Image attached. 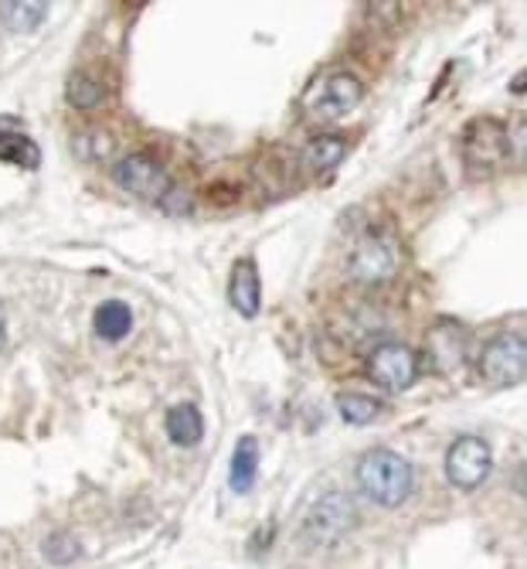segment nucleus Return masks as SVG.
Instances as JSON below:
<instances>
[{
  "label": "nucleus",
  "instance_id": "nucleus-1",
  "mask_svg": "<svg viewBox=\"0 0 527 569\" xmlns=\"http://www.w3.org/2000/svg\"><path fill=\"white\" fill-rule=\"evenodd\" d=\"M357 485L375 505L398 508L412 498L415 471L402 453H395L388 447H375L357 460Z\"/></svg>",
  "mask_w": 527,
  "mask_h": 569
},
{
  "label": "nucleus",
  "instance_id": "nucleus-2",
  "mask_svg": "<svg viewBox=\"0 0 527 569\" xmlns=\"http://www.w3.org/2000/svg\"><path fill=\"white\" fill-rule=\"evenodd\" d=\"M357 526V501L347 491H324L303 519L300 539L310 549H331Z\"/></svg>",
  "mask_w": 527,
  "mask_h": 569
},
{
  "label": "nucleus",
  "instance_id": "nucleus-3",
  "mask_svg": "<svg viewBox=\"0 0 527 569\" xmlns=\"http://www.w3.org/2000/svg\"><path fill=\"white\" fill-rule=\"evenodd\" d=\"M364 99V86L357 76L351 72H331L324 79H316L306 96H303V107L313 120L321 123H334V120H344L357 102Z\"/></svg>",
  "mask_w": 527,
  "mask_h": 569
},
{
  "label": "nucleus",
  "instance_id": "nucleus-4",
  "mask_svg": "<svg viewBox=\"0 0 527 569\" xmlns=\"http://www.w3.org/2000/svg\"><path fill=\"white\" fill-rule=\"evenodd\" d=\"M463 164L473 178H490L504 161H510L507 153V127L497 120H473L463 130Z\"/></svg>",
  "mask_w": 527,
  "mask_h": 569
},
{
  "label": "nucleus",
  "instance_id": "nucleus-5",
  "mask_svg": "<svg viewBox=\"0 0 527 569\" xmlns=\"http://www.w3.org/2000/svg\"><path fill=\"white\" fill-rule=\"evenodd\" d=\"M480 376L490 386H514L527 376V338L517 331L494 335L480 351Z\"/></svg>",
  "mask_w": 527,
  "mask_h": 569
},
{
  "label": "nucleus",
  "instance_id": "nucleus-6",
  "mask_svg": "<svg viewBox=\"0 0 527 569\" xmlns=\"http://www.w3.org/2000/svg\"><path fill=\"white\" fill-rule=\"evenodd\" d=\"M494 468V453L484 437H459L446 450V481L459 491H477Z\"/></svg>",
  "mask_w": 527,
  "mask_h": 569
},
{
  "label": "nucleus",
  "instance_id": "nucleus-7",
  "mask_svg": "<svg viewBox=\"0 0 527 569\" xmlns=\"http://www.w3.org/2000/svg\"><path fill=\"white\" fill-rule=\"evenodd\" d=\"M398 242L388 232H367L351 252V277L361 283H385L398 270Z\"/></svg>",
  "mask_w": 527,
  "mask_h": 569
},
{
  "label": "nucleus",
  "instance_id": "nucleus-8",
  "mask_svg": "<svg viewBox=\"0 0 527 569\" xmlns=\"http://www.w3.org/2000/svg\"><path fill=\"white\" fill-rule=\"evenodd\" d=\"M113 178L120 188L146 198V201H161L168 204L171 194H174V181L171 174L164 171V164H156L153 158H146V153H130V158H123L116 168H113Z\"/></svg>",
  "mask_w": 527,
  "mask_h": 569
},
{
  "label": "nucleus",
  "instance_id": "nucleus-9",
  "mask_svg": "<svg viewBox=\"0 0 527 569\" xmlns=\"http://www.w3.org/2000/svg\"><path fill=\"white\" fill-rule=\"evenodd\" d=\"M367 376H372V382L382 386L385 392H402L418 376V355L398 341L378 345L372 355H367Z\"/></svg>",
  "mask_w": 527,
  "mask_h": 569
},
{
  "label": "nucleus",
  "instance_id": "nucleus-10",
  "mask_svg": "<svg viewBox=\"0 0 527 569\" xmlns=\"http://www.w3.org/2000/svg\"><path fill=\"white\" fill-rule=\"evenodd\" d=\"M229 297H232V307L239 310L242 318H255L259 315V307H262V283H259V270H255L252 260L235 263L232 283H229Z\"/></svg>",
  "mask_w": 527,
  "mask_h": 569
},
{
  "label": "nucleus",
  "instance_id": "nucleus-11",
  "mask_svg": "<svg viewBox=\"0 0 527 569\" xmlns=\"http://www.w3.org/2000/svg\"><path fill=\"white\" fill-rule=\"evenodd\" d=\"M347 158V140L337 137V133H324V137H313L303 153H300V161L310 168V171H334L341 161Z\"/></svg>",
  "mask_w": 527,
  "mask_h": 569
},
{
  "label": "nucleus",
  "instance_id": "nucleus-12",
  "mask_svg": "<svg viewBox=\"0 0 527 569\" xmlns=\"http://www.w3.org/2000/svg\"><path fill=\"white\" fill-rule=\"evenodd\" d=\"M164 427H168V433H171V440H174L178 447H194V443L204 437V420H201V412H197L194 402H178V406H171Z\"/></svg>",
  "mask_w": 527,
  "mask_h": 569
},
{
  "label": "nucleus",
  "instance_id": "nucleus-13",
  "mask_svg": "<svg viewBox=\"0 0 527 569\" xmlns=\"http://www.w3.org/2000/svg\"><path fill=\"white\" fill-rule=\"evenodd\" d=\"M255 475H259V443H255V437H242V440L235 443L232 471H229L232 491H235V495H249L252 485H255Z\"/></svg>",
  "mask_w": 527,
  "mask_h": 569
},
{
  "label": "nucleus",
  "instance_id": "nucleus-14",
  "mask_svg": "<svg viewBox=\"0 0 527 569\" xmlns=\"http://www.w3.org/2000/svg\"><path fill=\"white\" fill-rule=\"evenodd\" d=\"M133 328V310L123 300H105L95 310V335L105 341H123Z\"/></svg>",
  "mask_w": 527,
  "mask_h": 569
},
{
  "label": "nucleus",
  "instance_id": "nucleus-15",
  "mask_svg": "<svg viewBox=\"0 0 527 569\" xmlns=\"http://www.w3.org/2000/svg\"><path fill=\"white\" fill-rule=\"evenodd\" d=\"M0 161L14 164V168H38L41 164V150L28 133L11 130V133H0Z\"/></svg>",
  "mask_w": 527,
  "mask_h": 569
},
{
  "label": "nucleus",
  "instance_id": "nucleus-16",
  "mask_svg": "<svg viewBox=\"0 0 527 569\" xmlns=\"http://www.w3.org/2000/svg\"><path fill=\"white\" fill-rule=\"evenodd\" d=\"M0 18L11 31H34L48 18V4H41V0H11V4H0Z\"/></svg>",
  "mask_w": 527,
  "mask_h": 569
},
{
  "label": "nucleus",
  "instance_id": "nucleus-17",
  "mask_svg": "<svg viewBox=\"0 0 527 569\" xmlns=\"http://www.w3.org/2000/svg\"><path fill=\"white\" fill-rule=\"evenodd\" d=\"M337 409H341L344 423H351V427H367V423H375V420H378L382 402H378L375 396H364V392H347V396L337 399Z\"/></svg>",
  "mask_w": 527,
  "mask_h": 569
},
{
  "label": "nucleus",
  "instance_id": "nucleus-18",
  "mask_svg": "<svg viewBox=\"0 0 527 569\" xmlns=\"http://www.w3.org/2000/svg\"><path fill=\"white\" fill-rule=\"evenodd\" d=\"M65 96H69L72 107H79V110H95V107H102V102H105V86L99 79L79 72V76L69 79Z\"/></svg>",
  "mask_w": 527,
  "mask_h": 569
},
{
  "label": "nucleus",
  "instance_id": "nucleus-19",
  "mask_svg": "<svg viewBox=\"0 0 527 569\" xmlns=\"http://www.w3.org/2000/svg\"><path fill=\"white\" fill-rule=\"evenodd\" d=\"M44 556H48V562H55V566H69L79 556V542L69 532H59V536L44 539Z\"/></svg>",
  "mask_w": 527,
  "mask_h": 569
},
{
  "label": "nucleus",
  "instance_id": "nucleus-20",
  "mask_svg": "<svg viewBox=\"0 0 527 569\" xmlns=\"http://www.w3.org/2000/svg\"><path fill=\"white\" fill-rule=\"evenodd\" d=\"M507 153L517 168H527V117H520L507 127Z\"/></svg>",
  "mask_w": 527,
  "mask_h": 569
},
{
  "label": "nucleus",
  "instance_id": "nucleus-21",
  "mask_svg": "<svg viewBox=\"0 0 527 569\" xmlns=\"http://www.w3.org/2000/svg\"><path fill=\"white\" fill-rule=\"evenodd\" d=\"M0 341H4V318H0Z\"/></svg>",
  "mask_w": 527,
  "mask_h": 569
}]
</instances>
